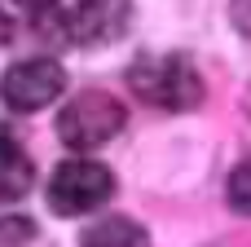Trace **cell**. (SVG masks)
Returning a JSON list of instances; mask_svg holds the SVG:
<instances>
[{
  "label": "cell",
  "mask_w": 251,
  "mask_h": 247,
  "mask_svg": "<svg viewBox=\"0 0 251 247\" xmlns=\"http://www.w3.org/2000/svg\"><path fill=\"white\" fill-rule=\"evenodd\" d=\"M132 0H75L66 13V40L71 44H110L128 31Z\"/></svg>",
  "instance_id": "5b68a950"
},
{
  "label": "cell",
  "mask_w": 251,
  "mask_h": 247,
  "mask_svg": "<svg viewBox=\"0 0 251 247\" xmlns=\"http://www.w3.org/2000/svg\"><path fill=\"white\" fill-rule=\"evenodd\" d=\"M79 247H150V234L128 217H101L79 234Z\"/></svg>",
  "instance_id": "52a82bcc"
},
{
  "label": "cell",
  "mask_w": 251,
  "mask_h": 247,
  "mask_svg": "<svg viewBox=\"0 0 251 247\" xmlns=\"http://www.w3.org/2000/svg\"><path fill=\"white\" fill-rule=\"evenodd\" d=\"M35 186V164L26 159V150L9 137H0V203H18L26 199Z\"/></svg>",
  "instance_id": "8992f818"
},
{
  "label": "cell",
  "mask_w": 251,
  "mask_h": 247,
  "mask_svg": "<svg viewBox=\"0 0 251 247\" xmlns=\"http://www.w3.org/2000/svg\"><path fill=\"white\" fill-rule=\"evenodd\" d=\"M247 115H251V88H247Z\"/></svg>",
  "instance_id": "7c38bea8"
},
{
  "label": "cell",
  "mask_w": 251,
  "mask_h": 247,
  "mask_svg": "<svg viewBox=\"0 0 251 247\" xmlns=\"http://www.w3.org/2000/svg\"><path fill=\"white\" fill-rule=\"evenodd\" d=\"M4 40H9V18L0 13V44H4Z\"/></svg>",
  "instance_id": "8fae6325"
},
{
  "label": "cell",
  "mask_w": 251,
  "mask_h": 247,
  "mask_svg": "<svg viewBox=\"0 0 251 247\" xmlns=\"http://www.w3.org/2000/svg\"><path fill=\"white\" fill-rule=\"evenodd\" d=\"M18 9H26V13H44V9H53L57 0H13Z\"/></svg>",
  "instance_id": "30bf717a"
},
{
  "label": "cell",
  "mask_w": 251,
  "mask_h": 247,
  "mask_svg": "<svg viewBox=\"0 0 251 247\" xmlns=\"http://www.w3.org/2000/svg\"><path fill=\"white\" fill-rule=\"evenodd\" d=\"M128 84L154 110H190L203 102V75L185 53H141L128 66Z\"/></svg>",
  "instance_id": "6da1fadb"
},
{
  "label": "cell",
  "mask_w": 251,
  "mask_h": 247,
  "mask_svg": "<svg viewBox=\"0 0 251 247\" xmlns=\"http://www.w3.org/2000/svg\"><path fill=\"white\" fill-rule=\"evenodd\" d=\"M128 124V110L119 97L101 93V88H88V93H75L62 115H57V137L71 146V150H97L106 146L110 137H119V128Z\"/></svg>",
  "instance_id": "7a4b0ae2"
},
{
  "label": "cell",
  "mask_w": 251,
  "mask_h": 247,
  "mask_svg": "<svg viewBox=\"0 0 251 247\" xmlns=\"http://www.w3.org/2000/svg\"><path fill=\"white\" fill-rule=\"evenodd\" d=\"M229 13H234V27H238L243 35H251V0H234Z\"/></svg>",
  "instance_id": "9c48e42d"
},
{
  "label": "cell",
  "mask_w": 251,
  "mask_h": 247,
  "mask_svg": "<svg viewBox=\"0 0 251 247\" xmlns=\"http://www.w3.org/2000/svg\"><path fill=\"white\" fill-rule=\"evenodd\" d=\"M225 194H229V208H234V212L251 217V159H247V164H238V168L229 172Z\"/></svg>",
  "instance_id": "ba28073f"
},
{
  "label": "cell",
  "mask_w": 251,
  "mask_h": 247,
  "mask_svg": "<svg viewBox=\"0 0 251 247\" xmlns=\"http://www.w3.org/2000/svg\"><path fill=\"white\" fill-rule=\"evenodd\" d=\"M66 93V66L53 62V57H26V62H13L4 75H0V97L9 110H44L49 102H57Z\"/></svg>",
  "instance_id": "277c9868"
},
{
  "label": "cell",
  "mask_w": 251,
  "mask_h": 247,
  "mask_svg": "<svg viewBox=\"0 0 251 247\" xmlns=\"http://www.w3.org/2000/svg\"><path fill=\"white\" fill-rule=\"evenodd\" d=\"M110 194H115V177H110V168L97 164V159H66V164H57V172L49 177V208H53L57 217L97 212Z\"/></svg>",
  "instance_id": "3957f363"
}]
</instances>
